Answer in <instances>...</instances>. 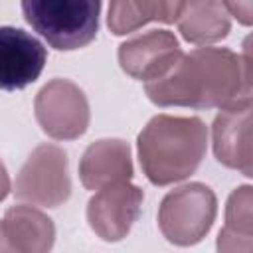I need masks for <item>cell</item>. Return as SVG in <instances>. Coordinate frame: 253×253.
Returning <instances> with one entry per match:
<instances>
[{
  "instance_id": "obj_6",
  "label": "cell",
  "mask_w": 253,
  "mask_h": 253,
  "mask_svg": "<svg viewBox=\"0 0 253 253\" xmlns=\"http://www.w3.org/2000/svg\"><path fill=\"white\" fill-rule=\"evenodd\" d=\"M36 119L42 130L55 140H75L89 126V101L69 79H51L36 95Z\"/></svg>"
},
{
  "instance_id": "obj_11",
  "label": "cell",
  "mask_w": 253,
  "mask_h": 253,
  "mask_svg": "<svg viewBox=\"0 0 253 253\" xmlns=\"http://www.w3.org/2000/svg\"><path fill=\"white\" fill-rule=\"evenodd\" d=\"M79 178L87 190L130 182L132 158L128 142L121 138H101L91 142L79 160Z\"/></svg>"
},
{
  "instance_id": "obj_17",
  "label": "cell",
  "mask_w": 253,
  "mask_h": 253,
  "mask_svg": "<svg viewBox=\"0 0 253 253\" xmlns=\"http://www.w3.org/2000/svg\"><path fill=\"white\" fill-rule=\"evenodd\" d=\"M223 4H225V10L229 12V16H235L245 26L251 24V12H253L251 0H247V2H223Z\"/></svg>"
},
{
  "instance_id": "obj_12",
  "label": "cell",
  "mask_w": 253,
  "mask_h": 253,
  "mask_svg": "<svg viewBox=\"0 0 253 253\" xmlns=\"http://www.w3.org/2000/svg\"><path fill=\"white\" fill-rule=\"evenodd\" d=\"M176 26L182 38L196 45H210L227 38L231 30V16L223 2L190 0L182 2Z\"/></svg>"
},
{
  "instance_id": "obj_18",
  "label": "cell",
  "mask_w": 253,
  "mask_h": 253,
  "mask_svg": "<svg viewBox=\"0 0 253 253\" xmlns=\"http://www.w3.org/2000/svg\"><path fill=\"white\" fill-rule=\"evenodd\" d=\"M10 188H12V184H10V174H8L6 166H4V162L0 160V202L10 194Z\"/></svg>"
},
{
  "instance_id": "obj_9",
  "label": "cell",
  "mask_w": 253,
  "mask_h": 253,
  "mask_svg": "<svg viewBox=\"0 0 253 253\" xmlns=\"http://www.w3.org/2000/svg\"><path fill=\"white\" fill-rule=\"evenodd\" d=\"M43 43L22 28L0 26V89L16 91L34 83L45 65Z\"/></svg>"
},
{
  "instance_id": "obj_2",
  "label": "cell",
  "mask_w": 253,
  "mask_h": 253,
  "mask_svg": "<svg viewBox=\"0 0 253 253\" xmlns=\"http://www.w3.org/2000/svg\"><path fill=\"white\" fill-rule=\"evenodd\" d=\"M138 162L154 186L192 176L208 148V126L200 117L156 115L138 132Z\"/></svg>"
},
{
  "instance_id": "obj_10",
  "label": "cell",
  "mask_w": 253,
  "mask_h": 253,
  "mask_svg": "<svg viewBox=\"0 0 253 253\" xmlns=\"http://www.w3.org/2000/svg\"><path fill=\"white\" fill-rule=\"evenodd\" d=\"M213 154L217 162L253 176L251 168V99L219 109L211 126Z\"/></svg>"
},
{
  "instance_id": "obj_15",
  "label": "cell",
  "mask_w": 253,
  "mask_h": 253,
  "mask_svg": "<svg viewBox=\"0 0 253 253\" xmlns=\"http://www.w3.org/2000/svg\"><path fill=\"white\" fill-rule=\"evenodd\" d=\"M225 227L253 233V188L239 186L235 188L225 204Z\"/></svg>"
},
{
  "instance_id": "obj_1",
  "label": "cell",
  "mask_w": 253,
  "mask_h": 253,
  "mask_svg": "<svg viewBox=\"0 0 253 253\" xmlns=\"http://www.w3.org/2000/svg\"><path fill=\"white\" fill-rule=\"evenodd\" d=\"M251 63L227 47H198L182 53L160 79L144 83L148 99L158 107L225 109L251 99Z\"/></svg>"
},
{
  "instance_id": "obj_8",
  "label": "cell",
  "mask_w": 253,
  "mask_h": 253,
  "mask_svg": "<svg viewBox=\"0 0 253 253\" xmlns=\"http://www.w3.org/2000/svg\"><path fill=\"white\" fill-rule=\"evenodd\" d=\"M178 38L168 30H150L119 45L121 69L144 83L164 77L182 57Z\"/></svg>"
},
{
  "instance_id": "obj_5",
  "label": "cell",
  "mask_w": 253,
  "mask_h": 253,
  "mask_svg": "<svg viewBox=\"0 0 253 253\" xmlns=\"http://www.w3.org/2000/svg\"><path fill=\"white\" fill-rule=\"evenodd\" d=\"M14 196L22 202L43 208L65 204L71 196L65 150L49 142L36 146L16 176Z\"/></svg>"
},
{
  "instance_id": "obj_14",
  "label": "cell",
  "mask_w": 253,
  "mask_h": 253,
  "mask_svg": "<svg viewBox=\"0 0 253 253\" xmlns=\"http://www.w3.org/2000/svg\"><path fill=\"white\" fill-rule=\"evenodd\" d=\"M178 0H113L109 4L107 26L115 36H125L148 22L172 24L178 18Z\"/></svg>"
},
{
  "instance_id": "obj_19",
  "label": "cell",
  "mask_w": 253,
  "mask_h": 253,
  "mask_svg": "<svg viewBox=\"0 0 253 253\" xmlns=\"http://www.w3.org/2000/svg\"><path fill=\"white\" fill-rule=\"evenodd\" d=\"M0 253H20V251L14 247V243L10 241V237H8V233H6L2 221H0Z\"/></svg>"
},
{
  "instance_id": "obj_13",
  "label": "cell",
  "mask_w": 253,
  "mask_h": 253,
  "mask_svg": "<svg viewBox=\"0 0 253 253\" xmlns=\"http://www.w3.org/2000/svg\"><path fill=\"white\" fill-rule=\"evenodd\" d=\"M4 229L20 253H49L55 241V225L49 215L34 206H12L2 219Z\"/></svg>"
},
{
  "instance_id": "obj_4",
  "label": "cell",
  "mask_w": 253,
  "mask_h": 253,
  "mask_svg": "<svg viewBox=\"0 0 253 253\" xmlns=\"http://www.w3.org/2000/svg\"><path fill=\"white\" fill-rule=\"evenodd\" d=\"M217 215V198L202 182H190L170 190L158 208L162 235L180 247L200 243L211 229Z\"/></svg>"
},
{
  "instance_id": "obj_16",
  "label": "cell",
  "mask_w": 253,
  "mask_h": 253,
  "mask_svg": "<svg viewBox=\"0 0 253 253\" xmlns=\"http://www.w3.org/2000/svg\"><path fill=\"white\" fill-rule=\"evenodd\" d=\"M215 249L217 253H253V233H243L223 225L217 233Z\"/></svg>"
},
{
  "instance_id": "obj_7",
  "label": "cell",
  "mask_w": 253,
  "mask_h": 253,
  "mask_svg": "<svg viewBox=\"0 0 253 253\" xmlns=\"http://www.w3.org/2000/svg\"><path fill=\"white\" fill-rule=\"evenodd\" d=\"M144 192L130 184L119 182L101 188L87 204V221L103 241H121L140 215Z\"/></svg>"
},
{
  "instance_id": "obj_3",
  "label": "cell",
  "mask_w": 253,
  "mask_h": 253,
  "mask_svg": "<svg viewBox=\"0 0 253 253\" xmlns=\"http://www.w3.org/2000/svg\"><path fill=\"white\" fill-rule=\"evenodd\" d=\"M26 22L59 51L91 43L99 32V0H24Z\"/></svg>"
}]
</instances>
